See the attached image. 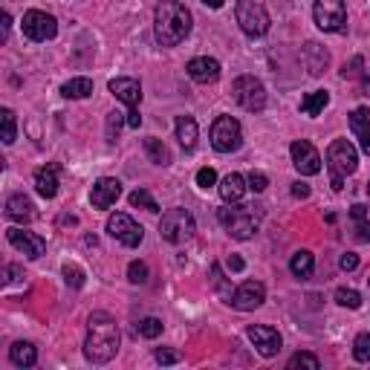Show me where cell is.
I'll use <instances>...</instances> for the list:
<instances>
[{"label":"cell","mask_w":370,"mask_h":370,"mask_svg":"<svg viewBox=\"0 0 370 370\" xmlns=\"http://www.w3.org/2000/svg\"><path fill=\"white\" fill-rule=\"evenodd\" d=\"M119 327L116 319L108 312H93L87 319V342H84V356L93 364H108L119 353Z\"/></svg>","instance_id":"1"},{"label":"cell","mask_w":370,"mask_h":370,"mask_svg":"<svg viewBox=\"0 0 370 370\" xmlns=\"http://www.w3.org/2000/svg\"><path fill=\"white\" fill-rule=\"evenodd\" d=\"M191 32V12L180 0H162L153 12V35L160 47H177Z\"/></svg>","instance_id":"2"},{"label":"cell","mask_w":370,"mask_h":370,"mask_svg":"<svg viewBox=\"0 0 370 370\" xmlns=\"http://www.w3.org/2000/svg\"><path fill=\"white\" fill-rule=\"evenodd\" d=\"M359 165V153L356 148L347 142V139H336L330 148H327V168H330V185L333 191H342L344 180L356 171Z\"/></svg>","instance_id":"3"},{"label":"cell","mask_w":370,"mask_h":370,"mask_svg":"<svg viewBox=\"0 0 370 370\" xmlns=\"http://www.w3.org/2000/svg\"><path fill=\"white\" fill-rule=\"evenodd\" d=\"M217 217H220V223L228 228V235H232L235 240H249L258 232V226H260V217L249 205L232 208V203H228V208H220Z\"/></svg>","instance_id":"4"},{"label":"cell","mask_w":370,"mask_h":370,"mask_svg":"<svg viewBox=\"0 0 370 370\" xmlns=\"http://www.w3.org/2000/svg\"><path fill=\"white\" fill-rule=\"evenodd\" d=\"M160 235H162V240H168L174 246L191 240V235H194L191 211L188 208H168L162 215V220H160Z\"/></svg>","instance_id":"5"},{"label":"cell","mask_w":370,"mask_h":370,"mask_svg":"<svg viewBox=\"0 0 370 370\" xmlns=\"http://www.w3.org/2000/svg\"><path fill=\"white\" fill-rule=\"evenodd\" d=\"M235 17H237V24L240 29L249 35V38H260V35H267L269 32V12L263 9L260 3H255V0H237V6H235Z\"/></svg>","instance_id":"6"},{"label":"cell","mask_w":370,"mask_h":370,"mask_svg":"<svg viewBox=\"0 0 370 370\" xmlns=\"http://www.w3.org/2000/svg\"><path fill=\"white\" fill-rule=\"evenodd\" d=\"M232 96L243 110L249 113H260L267 108V87H263L255 76H237L232 84Z\"/></svg>","instance_id":"7"},{"label":"cell","mask_w":370,"mask_h":370,"mask_svg":"<svg viewBox=\"0 0 370 370\" xmlns=\"http://www.w3.org/2000/svg\"><path fill=\"white\" fill-rule=\"evenodd\" d=\"M312 17H315V26H319L321 32H344L347 29L344 0H315Z\"/></svg>","instance_id":"8"},{"label":"cell","mask_w":370,"mask_h":370,"mask_svg":"<svg viewBox=\"0 0 370 370\" xmlns=\"http://www.w3.org/2000/svg\"><path fill=\"white\" fill-rule=\"evenodd\" d=\"M211 145L220 153H232L243 145V131L235 116H217L211 125Z\"/></svg>","instance_id":"9"},{"label":"cell","mask_w":370,"mask_h":370,"mask_svg":"<svg viewBox=\"0 0 370 370\" xmlns=\"http://www.w3.org/2000/svg\"><path fill=\"white\" fill-rule=\"evenodd\" d=\"M108 232H110V237H116L121 246H128V249H136V246L142 243V237H145L142 226H139L131 215H121V211H116V215L108 217Z\"/></svg>","instance_id":"10"},{"label":"cell","mask_w":370,"mask_h":370,"mask_svg":"<svg viewBox=\"0 0 370 370\" xmlns=\"http://www.w3.org/2000/svg\"><path fill=\"white\" fill-rule=\"evenodd\" d=\"M24 35L29 41H52L58 35V24H56V17L41 12V9H29L24 15Z\"/></svg>","instance_id":"11"},{"label":"cell","mask_w":370,"mask_h":370,"mask_svg":"<svg viewBox=\"0 0 370 370\" xmlns=\"http://www.w3.org/2000/svg\"><path fill=\"white\" fill-rule=\"evenodd\" d=\"M289 153H292V165L301 171L304 177H315V174L321 171V153L315 151V145L307 142V139H298V142H292Z\"/></svg>","instance_id":"12"},{"label":"cell","mask_w":370,"mask_h":370,"mask_svg":"<svg viewBox=\"0 0 370 370\" xmlns=\"http://www.w3.org/2000/svg\"><path fill=\"white\" fill-rule=\"evenodd\" d=\"M263 301H267V287L260 284V280H243V284L235 289L232 295V304L235 310H243V312H249V310H258Z\"/></svg>","instance_id":"13"},{"label":"cell","mask_w":370,"mask_h":370,"mask_svg":"<svg viewBox=\"0 0 370 370\" xmlns=\"http://www.w3.org/2000/svg\"><path fill=\"white\" fill-rule=\"evenodd\" d=\"M246 336L252 339V344L258 347V353L260 356H278L280 353V333L275 327H267V324H252L249 330H246Z\"/></svg>","instance_id":"14"},{"label":"cell","mask_w":370,"mask_h":370,"mask_svg":"<svg viewBox=\"0 0 370 370\" xmlns=\"http://www.w3.org/2000/svg\"><path fill=\"white\" fill-rule=\"evenodd\" d=\"M6 237H9V243L15 246V249H21L29 260H38V258L44 255V249H47L44 237L32 235V232H24V228H17V226H12V228H9Z\"/></svg>","instance_id":"15"},{"label":"cell","mask_w":370,"mask_h":370,"mask_svg":"<svg viewBox=\"0 0 370 370\" xmlns=\"http://www.w3.org/2000/svg\"><path fill=\"white\" fill-rule=\"evenodd\" d=\"M58 174H61L58 162H49L35 171V191H38L44 200H52L58 194Z\"/></svg>","instance_id":"16"},{"label":"cell","mask_w":370,"mask_h":370,"mask_svg":"<svg viewBox=\"0 0 370 370\" xmlns=\"http://www.w3.org/2000/svg\"><path fill=\"white\" fill-rule=\"evenodd\" d=\"M185 69H188L191 81H197V84H211V81H217V78H220V64H217L215 58H208V56L191 58Z\"/></svg>","instance_id":"17"},{"label":"cell","mask_w":370,"mask_h":370,"mask_svg":"<svg viewBox=\"0 0 370 370\" xmlns=\"http://www.w3.org/2000/svg\"><path fill=\"white\" fill-rule=\"evenodd\" d=\"M108 87H110V93L119 101L128 104V110L131 108H139V101H142V84H139L136 78H113Z\"/></svg>","instance_id":"18"},{"label":"cell","mask_w":370,"mask_h":370,"mask_svg":"<svg viewBox=\"0 0 370 370\" xmlns=\"http://www.w3.org/2000/svg\"><path fill=\"white\" fill-rule=\"evenodd\" d=\"M119 194H121V183L113 180V177H101L96 185H93V194H90V200L96 208H110L116 200H119Z\"/></svg>","instance_id":"19"},{"label":"cell","mask_w":370,"mask_h":370,"mask_svg":"<svg viewBox=\"0 0 370 370\" xmlns=\"http://www.w3.org/2000/svg\"><path fill=\"white\" fill-rule=\"evenodd\" d=\"M301 61H304V67L310 69V76H321L324 69H327V64H330V52H327L319 41H310V44H304Z\"/></svg>","instance_id":"20"},{"label":"cell","mask_w":370,"mask_h":370,"mask_svg":"<svg viewBox=\"0 0 370 370\" xmlns=\"http://www.w3.org/2000/svg\"><path fill=\"white\" fill-rule=\"evenodd\" d=\"M6 217L12 223H32L35 220V205L26 194H12L6 200Z\"/></svg>","instance_id":"21"},{"label":"cell","mask_w":370,"mask_h":370,"mask_svg":"<svg viewBox=\"0 0 370 370\" xmlns=\"http://www.w3.org/2000/svg\"><path fill=\"white\" fill-rule=\"evenodd\" d=\"M246 188H249V183H246L240 174H228V177L220 183V197H223L226 203H240L243 194H246Z\"/></svg>","instance_id":"22"},{"label":"cell","mask_w":370,"mask_h":370,"mask_svg":"<svg viewBox=\"0 0 370 370\" xmlns=\"http://www.w3.org/2000/svg\"><path fill=\"white\" fill-rule=\"evenodd\" d=\"M9 359L15 367H32L38 362V350H35V344H29V342H15L9 347Z\"/></svg>","instance_id":"23"},{"label":"cell","mask_w":370,"mask_h":370,"mask_svg":"<svg viewBox=\"0 0 370 370\" xmlns=\"http://www.w3.org/2000/svg\"><path fill=\"white\" fill-rule=\"evenodd\" d=\"M289 272H292L295 278H301V280L312 278V272H315V258H312V252H307V249L295 252L292 260H289Z\"/></svg>","instance_id":"24"},{"label":"cell","mask_w":370,"mask_h":370,"mask_svg":"<svg viewBox=\"0 0 370 370\" xmlns=\"http://www.w3.org/2000/svg\"><path fill=\"white\" fill-rule=\"evenodd\" d=\"M197 121H194L191 116H177V139H180V145L185 151H191L194 145H197Z\"/></svg>","instance_id":"25"},{"label":"cell","mask_w":370,"mask_h":370,"mask_svg":"<svg viewBox=\"0 0 370 370\" xmlns=\"http://www.w3.org/2000/svg\"><path fill=\"white\" fill-rule=\"evenodd\" d=\"M327 104H330V93L327 90H315V93L301 99V113L304 116H319Z\"/></svg>","instance_id":"26"},{"label":"cell","mask_w":370,"mask_h":370,"mask_svg":"<svg viewBox=\"0 0 370 370\" xmlns=\"http://www.w3.org/2000/svg\"><path fill=\"white\" fill-rule=\"evenodd\" d=\"M61 93L67 96V99H87L93 93V81L90 78H69L64 87H61Z\"/></svg>","instance_id":"27"},{"label":"cell","mask_w":370,"mask_h":370,"mask_svg":"<svg viewBox=\"0 0 370 370\" xmlns=\"http://www.w3.org/2000/svg\"><path fill=\"white\" fill-rule=\"evenodd\" d=\"M350 131L356 133L359 142L370 133V110H367V108H359V110L350 113Z\"/></svg>","instance_id":"28"},{"label":"cell","mask_w":370,"mask_h":370,"mask_svg":"<svg viewBox=\"0 0 370 370\" xmlns=\"http://www.w3.org/2000/svg\"><path fill=\"white\" fill-rule=\"evenodd\" d=\"M145 151H148V160L153 162V165H168L171 162V153H168V148L160 142V139H145Z\"/></svg>","instance_id":"29"},{"label":"cell","mask_w":370,"mask_h":370,"mask_svg":"<svg viewBox=\"0 0 370 370\" xmlns=\"http://www.w3.org/2000/svg\"><path fill=\"white\" fill-rule=\"evenodd\" d=\"M121 125H128V113H119V110H113L110 116H108V125H104V139L113 145L116 139H119V131H121Z\"/></svg>","instance_id":"30"},{"label":"cell","mask_w":370,"mask_h":370,"mask_svg":"<svg viewBox=\"0 0 370 370\" xmlns=\"http://www.w3.org/2000/svg\"><path fill=\"white\" fill-rule=\"evenodd\" d=\"M0 121H3V145H12L15 136H17V121H15V113L9 108L0 110Z\"/></svg>","instance_id":"31"},{"label":"cell","mask_w":370,"mask_h":370,"mask_svg":"<svg viewBox=\"0 0 370 370\" xmlns=\"http://www.w3.org/2000/svg\"><path fill=\"white\" fill-rule=\"evenodd\" d=\"M131 205H136V208H145V211H160V205H156V200L151 197V194L145 191V188H136L133 194H131Z\"/></svg>","instance_id":"32"},{"label":"cell","mask_w":370,"mask_h":370,"mask_svg":"<svg viewBox=\"0 0 370 370\" xmlns=\"http://www.w3.org/2000/svg\"><path fill=\"white\" fill-rule=\"evenodd\" d=\"M336 304H342V307H347V310H359L362 307V295L356 292V289H336Z\"/></svg>","instance_id":"33"},{"label":"cell","mask_w":370,"mask_h":370,"mask_svg":"<svg viewBox=\"0 0 370 370\" xmlns=\"http://www.w3.org/2000/svg\"><path fill=\"white\" fill-rule=\"evenodd\" d=\"M64 280H67V287L81 289L84 287V269L76 267V263H64Z\"/></svg>","instance_id":"34"},{"label":"cell","mask_w":370,"mask_h":370,"mask_svg":"<svg viewBox=\"0 0 370 370\" xmlns=\"http://www.w3.org/2000/svg\"><path fill=\"white\" fill-rule=\"evenodd\" d=\"M136 333H139V336H145V339H156L162 333V321L160 319H142L136 324Z\"/></svg>","instance_id":"35"},{"label":"cell","mask_w":370,"mask_h":370,"mask_svg":"<svg viewBox=\"0 0 370 370\" xmlns=\"http://www.w3.org/2000/svg\"><path fill=\"white\" fill-rule=\"evenodd\" d=\"M353 359L356 362H370V333H362L353 342Z\"/></svg>","instance_id":"36"},{"label":"cell","mask_w":370,"mask_h":370,"mask_svg":"<svg viewBox=\"0 0 370 370\" xmlns=\"http://www.w3.org/2000/svg\"><path fill=\"white\" fill-rule=\"evenodd\" d=\"M289 370H298V367H307V370H319L321 364H319V359H315L312 353H295L292 359H289V364H287Z\"/></svg>","instance_id":"37"},{"label":"cell","mask_w":370,"mask_h":370,"mask_svg":"<svg viewBox=\"0 0 370 370\" xmlns=\"http://www.w3.org/2000/svg\"><path fill=\"white\" fill-rule=\"evenodd\" d=\"M128 278H131V284H148V267L142 260H133L128 267Z\"/></svg>","instance_id":"38"},{"label":"cell","mask_w":370,"mask_h":370,"mask_svg":"<svg viewBox=\"0 0 370 370\" xmlns=\"http://www.w3.org/2000/svg\"><path fill=\"white\" fill-rule=\"evenodd\" d=\"M211 284H215L220 292H223V298H226V301H232V289H228L226 287V278H223V272H220V267H217V263H211Z\"/></svg>","instance_id":"39"},{"label":"cell","mask_w":370,"mask_h":370,"mask_svg":"<svg viewBox=\"0 0 370 370\" xmlns=\"http://www.w3.org/2000/svg\"><path fill=\"white\" fill-rule=\"evenodd\" d=\"M246 183H249V188L255 191V194H260V191H267V185H269V180H267V174H260V171H252L249 177H246Z\"/></svg>","instance_id":"40"},{"label":"cell","mask_w":370,"mask_h":370,"mask_svg":"<svg viewBox=\"0 0 370 370\" xmlns=\"http://www.w3.org/2000/svg\"><path fill=\"white\" fill-rule=\"evenodd\" d=\"M215 183H217L215 168H200V171H197V185H200V188H211Z\"/></svg>","instance_id":"41"},{"label":"cell","mask_w":370,"mask_h":370,"mask_svg":"<svg viewBox=\"0 0 370 370\" xmlns=\"http://www.w3.org/2000/svg\"><path fill=\"white\" fill-rule=\"evenodd\" d=\"M183 356L177 353V350H168V347H160V350H156V362H160V364H177Z\"/></svg>","instance_id":"42"},{"label":"cell","mask_w":370,"mask_h":370,"mask_svg":"<svg viewBox=\"0 0 370 370\" xmlns=\"http://www.w3.org/2000/svg\"><path fill=\"white\" fill-rule=\"evenodd\" d=\"M362 67H364V61L356 56L353 61H350V64H344L342 67V78H353V76H362Z\"/></svg>","instance_id":"43"},{"label":"cell","mask_w":370,"mask_h":370,"mask_svg":"<svg viewBox=\"0 0 370 370\" xmlns=\"http://www.w3.org/2000/svg\"><path fill=\"white\" fill-rule=\"evenodd\" d=\"M339 267H342L344 272H353V269L359 267V255H353V252H347V255H342V260H339Z\"/></svg>","instance_id":"44"},{"label":"cell","mask_w":370,"mask_h":370,"mask_svg":"<svg viewBox=\"0 0 370 370\" xmlns=\"http://www.w3.org/2000/svg\"><path fill=\"white\" fill-rule=\"evenodd\" d=\"M356 237L362 243H370V223L367 220H356Z\"/></svg>","instance_id":"45"},{"label":"cell","mask_w":370,"mask_h":370,"mask_svg":"<svg viewBox=\"0 0 370 370\" xmlns=\"http://www.w3.org/2000/svg\"><path fill=\"white\" fill-rule=\"evenodd\" d=\"M292 197L307 200V197H310V185H307V183H292Z\"/></svg>","instance_id":"46"},{"label":"cell","mask_w":370,"mask_h":370,"mask_svg":"<svg viewBox=\"0 0 370 370\" xmlns=\"http://www.w3.org/2000/svg\"><path fill=\"white\" fill-rule=\"evenodd\" d=\"M226 267L232 269V272H243V269H246V263H243V258H240V255H228Z\"/></svg>","instance_id":"47"},{"label":"cell","mask_w":370,"mask_h":370,"mask_svg":"<svg viewBox=\"0 0 370 370\" xmlns=\"http://www.w3.org/2000/svg\"><path fill=\"white\" fill-rule=\"evenodd\" d=\"M21 278H24L21 267H6L3 269V280H6V284H12V280H21Z\"/></svg>","instance_id":"48"},{"label":"cell","mask_w":370,"mask_h":370,"mask_svg":"<svg viewBox=\"0 0 370 370\" xmlns=\"http://www.w3.org/2000/svg\"><path fill=\"white\" fill-rule=\"evenodd\" d=\"M142 125V116H139V108H131L128 110V128H139Z\"/></svg>","instance_id":"49"},{"label":"cell","mask_w":370,"mask_h":370,"mask_svg":"<svg viewBox=\"0 0 370 370\" xmlns=\"http://www.w3.org/2000/svg\"><path fill=\"white\" fill-rule=\"evenodd\" d=\"M0 21H3V41H9V29H12V17H9V12L0 15Z\"/></svg>","instance_id":"50"},{"label":"cell","mask_w":370,"mask_h":370,"mask_svg":"<svg viewBox=\"0 0 370 370\" xmlns=\"http://www.w3.org/2000/svg\"><path fill=\"white\" fill-rule=\"evenodd\" d=\"M350 215H353V220H364L367 217V208L364 205H353V208H350Z\"/></svg>","instance_id":"51"},{"label":"cell","mask_w":370,"mask_h":370,"mask_svg":"<svg viewBox=\"0 0 370 370\" xmlns=\"http://www.w3.org/2000/svg\"><path fill=\"white\" fill-rule=\"evenodd\" d=\"M359 145H362V151H364V153L370 156V133H367V136L362 139V142H359Z\"/></svg>","instance_id":"52"},{"label":"cell","mask_w":370,"mask_h":370,"mask_svg":"<svg viewBox=\"0 0 370 370\" xmlns=\"http://www.w3.org/2000/svg\"><path fill=\"white\" fill-rule=\"evenodd\" d=\"M203 3H205L208 9H220V6H223V0H203Z\"/></svg>","instance_id":"53"},{"label":"cell","mask_w":370,"mask_h":370,"mask_svg":"<svg viewBox=\"0 0 370 370\" xmlns=\"http://www.w3.org/2000/svg\"><path fill=\"white\" fill-rule=\"evenodd\" d=\"M367 194H370V185H367Z\"/></svg>","instance_id":"54"}]
</instances>
